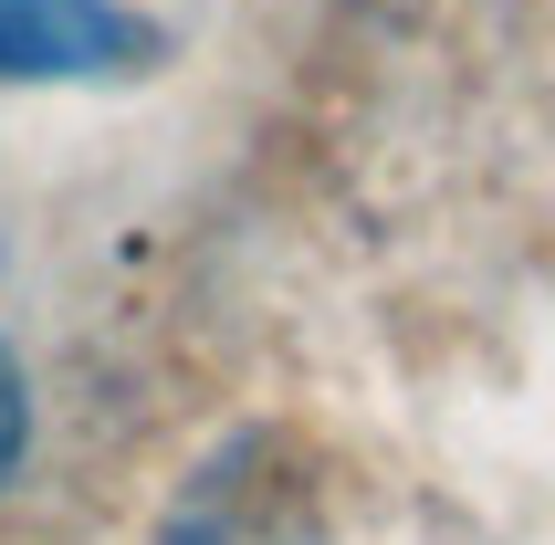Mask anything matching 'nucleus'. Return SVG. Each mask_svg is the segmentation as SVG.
<instances>
[{
    "instance_id": "f03ea898",
    "label": "nucleus",
    "mask_w": 555,
    "mask_h": 545,
    "mask_svg": "<svg viewBox=\"0 0 555 545\" xmlns=\"http://www.w3.org/2000/svg\"><path fill=\"white\" fill-rule=\"evenodd\" d=\"M22 430H31V398H22V367L0 346V483H11V461H22Z\"/></svg>"
},
{
    "instance_id": "f257e3e1",
    "label": "nucleus",
    "mask_w": 555,
    "mask_h": 545,
    "mask_svg": "<svg viewBox=\"0 0 555 545\" xmlns=\"http://www.w3.org/2000/svg\"><path fill=\"white\" fill-rule=\"evenodd\" d=\"M147 53V22L116 0H0V74H116Z\"/></svg>"
}]
</instances>
